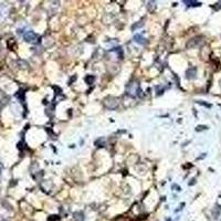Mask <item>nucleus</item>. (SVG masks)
<instances>
[{
	"label": "nucleus",
	"instance_id": "nucleus-1",
	"mask_svg": "<svg viewBox=\"0 0 221 221\" xmlns=\"http://www.w3.org/2000/svg\"><path fill=\"white\" fill-rule=\"evenodd\" d=\"M23 38H25V41H28V42H36L37 34L33 33L32 31H28V32H25V33H23Z\"/></svg>",
	"mask_w": 221,
	"mask_h": 221
},
{
	"label": "nucleus",
	"instance_id": "nucleus-2",
	"mask_svg": "<svg viewBox=\"0 0 221 221\" xmlns=\"http://www.w3.org/2000/svg\"><path fill=\"white\" fill-rule=\"evenodd\" d=\"M74 220L75 221H84V213L82 211H77L74 213Z\"/></svg>",
	"mask_w": 221,
	"mask_h": 221
},
{
	"label": "nucleus",
	"instance_id": "nucleus-3",
	"mask_svg": "<svg viewBox=\"0 0 221 221\" xmlns=\"http://www.w3.org/2000/svg\"><path fill=\"white\" fill-rule=\"evenodd\" d=\"M134 39H135V41H136V42H138V43H140V44L145 43V41H144L145 39L143 38L142 36H135V38H134Z\"/></svg>",
	"mask_w": 221,
	"mask_h": 221
},
{
	"label": "nucleus",
	"instance_id": "nucleus-4",
	"mask_svg": "<svg viewBox=\"0 0 221 221\" xmlns=\"http://www.w3.org/2000/svg\"><path fill=\"white\" fill-rule=\"evenodd\" d=\"M183 2H185V3H187L188 6H192V7L194 6H200V5H201L200 2H196V1H183Z\"/></svg>",
	"mask_w": 221,
	"mask_h": 221
},
{
	"label": "nucleus",
	"instance_id": "nucleus-5",
	"mask_svg": "<svg viewBox=\"0 0 221 221\" xmlns=\"http://www.w3.org/2000/svg\"><path fill=\"white\" fill-rule=\"evenodd\" d=\"M85 81H86L88 84H91L92 81H94V77H93V76H86V77H85Z\"/></svg>",
	"mask_w": 221,
	"mask_h": 221
}]
</instances>
